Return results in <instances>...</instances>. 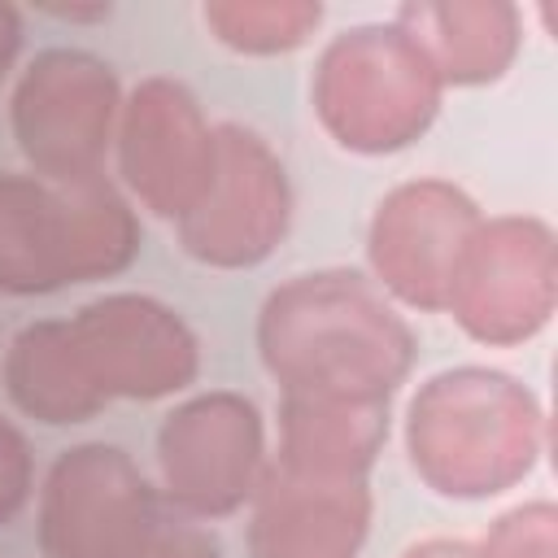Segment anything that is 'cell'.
Instances as JSON below:
<instances>
[{
	"label": "cell",
	"mask_w": 558,
	"mask_h": 558,
	"mask_svg": "<svg viewBox=\"0 0 558 558\" xmlns=\"http://www.w3.org/2000/svg\"><path fill=\"white\" fill-rule=\"evenodd\" d=\"M257 353L279 397L392 405L418 340L366 275L327 266L292 275L262 301Z\"/></svg>",
	"instance_id": "6da1fadb"
},
{
	"label": "cell",
	"mask_w": 558,
	"mask_h": 558,
	"mask_svg": "<svg viewBox=\"0 0 558 558\" xmlns=\"http://www.w3.org/2000/svg\"><path fill=\"white\" fill-rule=\"evenodd\" d=\"M545 440L541 397L497 366L436 371L405 405L410 466L449 501H488L519 488L536 471Z\"/></svg>",
	"instance_id": "7a4b0ae2"
},
{
	"label": "cell",
	"mask_w": 558,
	"mask_h": 558,
	"mask_svg": "<svg viewBox=\"0 0 558 558\" xmlns=\"http://www.w3.org/2000/svg\"><path fill=\"white\" fill-rule=\"evenodd\" d=\"M140 257L131 196L100 179L48 183L0 170V292L48 296L74 283L122 275Z\"/></svg>",
	"instance_id": "3957f363"
},
{
	"label": "cell",
	"mask_w": 558,
	"mask_h": 558,
	"mask_svg": "<svg viewBox=\"0 0 558 558\" xmlns=\"http://www.w3.org/2000/svg\"><path fill=\"white\" fill-rule=\"evenodd\" d=\"M310 100L344 153L388 157L432 131L445 83L405 26L362 22L323 44Z\"/></svg>",
	"instance_id": "277c9868"
},
{
	"label": "cell",
	"mask_w": 558,
	"mask_h": 558,
	"mask_svg": "<svg viewBox=\"0 0 558 558\" xmlns=\"http://www.w3.org/2000/svg\"><path fill=\"white\" fill-rule=\"evenodd\" d=\"M122 113L113 65L87 48H44L17 74L9 126L31 174L48 183H87L105 174Z\"/></svg>",
	"instance_id": "5b68a950"
},
{
	"label": "cell",
	"mask_w": 558,
	"mask_h": 558,
	"mask_svg": "<svg viewBox=\"0 0 558 558\" xmlns=\"http://www.w3.org/2000/svg\"><path fill=\"white\" fill-rule=\"evenodd\" d=\"M558 310V240L536 214H493L471 231L445 314L488 349L527 344Z\"/></svg>",
	"instance_id": "8992f818"
},
{
	"label": "cell",
	"mask_w": 558,
	"mask_h": 558,
	"mask_svg": "<svg viewBox=\"0 0 558 558\" xmlns=\"http://www.w3.org/2000/svg\"><path fill=\"white\" fill-rule=\"evenodd\" d=\"M166 519L157 484L122 445L83 440L65 449L39 488L44 558H140Z\"/></svg>",
	"instance_id": "52a82bcc"
},
{
	"label": "cell",
	"mask_w": 558,
	"mask_h": 558,
	"mask_svg": "<svg viewBox=\"0 0 558 558\" xmlns=\"http://www.w3.org/2000/svg\"><path fill=\"white\" fill-rule=\"evenodd\" d=\"M266 418L231 388L179 401L157 427L161 501L196 523L240 514L266 475Z\"/></svg>",
	"instance_id": "ba28073f"
},
{
	"label": "cell",
	"mask_w": 558,
	"mask_h": 558,
	"mask_svg": "<svg viewBox=\"0 0 558 558\" xmlns=\"http://www.w3.org/2000/svg\"><path fill=\"white\" fill-rule=\"evenodd\" d=\"M292 227V183L279 153L240 122L214 126V161L201 196L174 222L179 244L209 270L262 266Z\"/></svg>",
	"instance_id": "9c48e42d"
},
{
	"label": "cell",
	"mask_w": 558,
	"mask_h": 558,
	"mask_svg": "<svg viewBox=\"0 0 558 558\" xmlns=\"http://www.w3.org/2000/svg\"><path fill=\"white\" fill-rule=\"evenodd\" d=\"M480 205L453 179H405L379 196L366 227L371 283L405 310L445 314L458 257L480 227Z\"/></svg>",
	"instance_id": "30bf717a"
},
{
	"label": "cell",
	"mask_w": 558,
	"mask_h": 558,
	"mask_svg": "<svg viewBox=\"0 0 558 558\" xmlns=\"http://www.w3.org/2000/svg\"><path fill=\"white\" fill-rule=\"evenodd\" d=\"M70 340L105 401H161L196 384L201 340L187 318L148 292H105L78 305Z\"/></svg>",
	"instance_id": "8fae6325"
},
{
	"label": "cell",
	"mask_w": 558,
	"mask_h": 558,
	"mask_svg": "<svg viewBox=\"0 0 558 558\" xmlns=\"http://www.w3.org/2000/svg\"><path fill=\"white\" fill-rule=\"evenodd\" d=\"M113 157L131 205L179 222L209 179L214 122L187 83L148 74L122 96Z\"/></svg>",
	"instance_id": "7c38bea8"
},
{
	"label": "cell",
	"mask_w": 558,
	"mask_h": 558,
	"mask_svg": "<svg viewBox=\"0 0 558 558\" xmlns=\"http://www.w3.org/2000/svg\"><path fill=\"white\" fill-rule=\"evenodd\" d=\"M371 480L270 453L248 501L253 558H357L371 532Z\"/></svg>",
	"instance_id": "4fadbf2b"
},
{
	"label": "cell",
	"mask_w": 558,
	"mask_h": 558,
	"mask_svg": "<svg viewBox=\"0 0 558 558\" xmlns=\"http://www.w3.org/2000/svg\"><path fill=\"white\" fill-rule=\"evenodd\" d=\"M392 22L418 39L445 87H488L523 52V13L510 0H410Z\"/></svg>",
	"instance_id": "5bb4252c"
},
{
	"label": "cell",
	"mask_w": 558,
	"mask_h": 558,
	"mask_svg": "<svg viewBox=\"0 0 558 558\" xmlns=\"http://www.w3.org/2000/svg\"><path fill=\"white\" fill-rule=\"evenodd\" d=\"M4 392L9 401L44 423V427H70L96 418L109 401L96 392L65 318H39L26 323L9 349H4Z\"/></svg>",
	"instance_id": "9a60e30c"
},
{
	"label": "cell",
	"mask_w": 558,
	"mask_h": 558,
	"mask_svg": "<svg viewBox=\"0 0 558 558\" xmlns=\"http://www.w3.org/2000/svg\"><path fill=\"white\" fill-rule=\"evenodd\" d=\"M392 410L379 401H323V397H279V449L275 458L371 475L384 453Z\"/></svg>",
	"instance_id": "2e32d148"
},
{
	"label": "cell",
	"mask_w": 558,
	"mask_h": 558,
	"mask_svg": "<svg viewBox=\"0 0 558 558\" xmlns=\"http://www.w3.org/2000/svg\"><path fill=\"white\" fill-rule=\"evenodd\" d=\"M209 35L240 57H283L310 44L323 22L318 0H209L201 9Z\"/></svg>",
	"instance_id": "e0dca14e"
},
{
	"label": "cell",
	"mask_w": 558,
	"mask_h": 558,
	"mask_svg": "<svg viewBox=\"0 0 558 558\" xmlns=\"http://www.w3.org/2000/svg\"><path fill=\"white\" fill-rule=\"evenodd\" d=\"M475 558H558V510L554 501L536 497L514 510H506L484 541L475 545Z\"/></svg>",
	"instance_id": "ac0fdd59"
},
{
	"label": "cell",
	"mask_w": 558,
	"mask_h": 558,
	"mask_svg": "<svg viewBox=\"0 0 558 558\" xmlns=\"http://www.w3.org/2000/svg\"><path fill=\"white\" fill-rule=\"evenodd\" d=\"M35 493V453L17 423L0 414V527L13 523Z\"/></svg>",
	"instance_id": "d6986e66"
},
{
	"label": "cell",
	"mask_w": 558,
	"mask_h": 558,
	"mask_svg": "<svg viewBox=\"0 0 558 558\" xmlns=\"http://www.w3.org/2000/svg\"><path fill=\"white\" fill-rule=\"evenodd\" d=\"M140 558H222V545L205 523L183 519V514H174V519L166 514L157 536L148 541V549Z\"/></svg>",
	"instance_id": "ffe728a7"
},
{
	"label": "cell",
	"mask_w": 558,
	"mask_h": 558,
	"mask_svg": "<svg viewBox=\"0 0 558 558\" xmlns=\"http://www.w3.org/2000/svg\"><path fill=\"white\" fill-rule=\"evenodd\" d=\"M17 52H22V9L9 4V0H0V83L13 70Z\"/></svg>",
	"instance_id": "44dd1931"
},
{
	"label": "cell",
	"mask_w": 558,
	"mask_h": 558,
	"mask_svg": "<svg viewBox=\"0 0 558 558\" xmlns=\"http://www.w3.org/2000/svg\"><path fill=\"white\" fill-rule=\"evenodd\" d=\"M401 558H475V545L453 536H427V541H414Z\"/></svg>",
	"instance_id": "7402d4cb"
},
{
	"label": "cell",
	"mask_w": 558,
	"mask_h": 558,
	"mask_svg": "<svg viewBox=\"0 0 558 558\" xmlns=\"http://www.w3.org/2000/svg\"><path fill=\"white\" fill-rule=\"evenodd\" d=\"M44 13H52L61 22H105L113 9L109 4H44Z\"/></svg>",
	"instance_id": "603a6c76"
}]
</instances>
